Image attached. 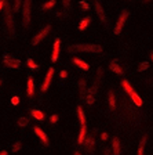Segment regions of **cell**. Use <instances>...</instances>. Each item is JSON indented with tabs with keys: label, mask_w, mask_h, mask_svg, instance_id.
Listing matches in <instances>:
<instances>
[{
	"label": "cell",
	"mask_w": 153,
	"mask_h": 155,
	"mask_svg": "<svg viewBox=\"0 0 153 155\" xmlns=\"http://www.w3.org/2000/svg\"><path fill=\"white\" fill-rule=\"evenodd\" d=\"M59 76H61V79H66V78H68V72L65 71V69H64V71H61L59 72Z\"/></svg>",
	"instance_id": "obj_36"
},
{
	"label": "cell",
	"mask_w": 153,
	"mask_h": 155,
	"mask_svg": "<svg viewBox=\"0 0 153 155\" xmlns=\"http://www.w3.org/2000/svg\"><path fill=\"white\" fill-rule=\"evenodd\" d=\"M148 68H149V62L142 61V62H139V65L137 67V72H144V71H146Z\"/></svg>",
	"instance_id": "obj_25"
},
{
	"label": "cell",
	"mask_w": 153,
	"mask_h": 155,
	"mask_svg": "<svg viewBox=\"0 0 153 155\" xmlns=\"http://www.w3.org/2000/svg\"><path fill=\"white\" fill-rule=\"evenodd\" d=\"M152 0H142V3H150Z\"/></svg>",
	"instance_id": "obj_41"
},
{
	"label": "cell",
	"mask_w": 153,
	"mask_h": 155,
	"mask_svg": "<svg viewBox=\"0 0 153 155\" xmlns=\"http://www.w3.org/2000/svg\"><path fill=\"white\" fill-rule=\"evenodd\" d=\"M86 103H87V105L88 107H91L94 103H95V96L94 94H87V97H86Z\"/></svg>",
	"instance_id": "obj_28"
},
{
	"label": "cell",
	"mask_w": 153,
	"mask_h": 155,
	"mask_svg": "<svg viewBox=\"0 0 153 155\" xmlns=\"http://www.w3.org/2000/svg\"><path fill=\"white\" fill-rule=\"evenodd\" d=\"M70 4H72V0H62V6L66 10V13H69L68 10H70Z\"/></svg>",
	"instance_id": "obj_32"
},
{
	"label": "cell",
	"mask_w": 153,
	"mask_h": 155,
	"mask_svg": "<svg viewBox=\"0 0 153 155\" xmlns=\"http://www.w3.org/2000/svg\"><path fill=\"white\" fill-rule=\"evenodd\" d=\"M87 136V125H81V129H80L79 137H77V144H83L84 139Z\"/></svg>",
	"instance_id": "obj_19"
},
{
	"label": "cell",
	"mask_w": 153,
	"mask_h": 155,
	"mask_svg": "<svg viewBox=\"0 0 153 155\" xmlns=\"http://www.w3.org/2000/svg\"><path fill=\"white\" fill-rule=\"evenodd\" d=\"M58 119H59V116H58L57 114H54V115H51V116H50V122H51V123H57V122H58Z\"/></svg>",
	"instance_id": "obj_34"
},
{
	"label": "cell",
	"mask_w": 153,
	"mask_h": 155,
	"mask_svg": "<svg viewBox=\"0 0 153 155\" xmlns=\"http://www.w3.org/2000/svg\"><path fill=\"white\" fill-rule=\"evenodd\" d=\"M121 86H123V89H124L126 93L131 97V100H132V103H134L135 105H137V107H142V100H141V97L135 93V90L132 89V86L130 84V82L124 79V81H121Z\"/></svg>",
	"instance_id": "obj_3"
},
{
	"label": "cell",
	"mask_w": 153,
	"mask_h": 155,
	"mask_svg": "<svg viewBox=\"0 0 153 155\" xmlns=\"http://www.w3.org/2000/svg\"><path fill=\"white\" fill-rule=\"evenodd\" d=\"M54 6H55V0H48V2H46V3L42 6V10L43 11H46V10L53 8Z\"/></svg>",
	"instance_id": "obj_27"
},
{
	"label": "cell",
	"mask_w": 153,
	"mask_h": 155,
	"mask_svg": "<svg viewBox=\"0 0 153 155\" xmlns=\"http://www.w3.org/2000/svg\"><path fill=\"white\" fill-rule=\"evenodd\" d=\"M77 87H79V93L80 97H84L87 93V83H86V79H80L77 82Z\"/></svg>",
	"instance_id": "obj_16"
},
{
	"label": "cell",
	"mask_w": 153,
	"mask_h": 155,
	"mask_svg": "<svg viewBox=\"0 0 153 155\" xmlns=\"http://www.w3.org/2000/svg\"><path fill=\"white\" fill-rule=\"evenodd\" d=\"M104 47L101 45L95 43H76V45L68 46V53L75 54V53H102Z\"/></svg>",
	"instance_id": "obj_1"
},
{
	"label": "cell",
	"mask_w": 153,
	"mask_h": 155,
	"mask_svg": "<svg viewBox=\"0 0 153 155\" xmlns=\"http://www.w3.org/2000/svg\"><path fill=\"white\" fill-rule=\"evenodd\" d=\"M21 148H22V143L21 141H17L13 144V152H18L21 151Z\"/></svg>",
	"instance_id": "obj_30"
},
{
	"label": "cell",
	"mask_w": 153,
	"mask_h": 155,
	"mask_svg": "<svg viewBox=\"0 0 153 155\" xmlns=\"http://www.w3.org/2000/svg\"><path fill=\"white\" fill-rule=\"evenodd\" d=\"M112 152L113 155H120L121 154V145H120V140L117 137L112 140Z\"/></svg>",
	"instance_id": "obj_15"
},
{
	"label": "cell",
	"mask_w": 153,
	"mask_h": 155,
	"mask_svg": "<svg viewBox=\"0 0 153 155\" xmlns=\"http://www.w3.org/2000/svg\"><path fill=\"white\" fill-rule=\"evenodd\" d=\"M33 132L36 133V136H37L39 139L42 140V143L46 145V147H48V145H50V140H48L47 134L44 133V130H42L39 126H35V127H33Z\"/></svg>",
	"instance_id": "obj_12"
},
{
	"label": "cell",
	"mask_w": 153,
	"mask_h": 155,
	"mask_svg": "<svg viewBox=\"0 0 153 155\" xmlns=\"http://www.w3.org/2000/svg\"><path fill=\"white\" fill-rule=\"evenodd\" d=\"M3 64L8 68L18 69V68H21V60H18V58H13L8 54H4L3 55Z\"/></svg>",
	"instance_id": "obj_7"
},
{
	"label": "cell",
	"mask_w": 153,
	"mask_h": 155,
	"mask_svg": "<svg viewBox=\"0 0 153 155\" xmlns=\"http://www.w3.org/2000/svg\"><path fill=\"white\" fill-rule=\"evenodd\" d=\"M4 4H6V0H0V11H2V10H3Z\"/></svg>",
	"instance_id": "obj_38"
},
{
	"label": "cell",
	"mask_w": 153,
	"mask_h": 155,
	"mask_svg": "<svg viewBox=\"0 0 153 155\" xmlns=\"http://www.w3.org/2000/svg\"><path fill=\"white\" fill-rule=\"evenodd\" d=\"M83 145L88 154H93L94 148H95V137H94V134H87L83 141Z\"/></svg>",
	"instance_id": "obj_8"
},
{
	"label": "cell",
	"mask_w": 153,
	"mask_h": 155,
	"mask_svg": "<svg viewBox=\"0 0 153 155\" xmlns=\"http://www.w3.org/2000/svg\"><path fill=\"white\" fill-rule=\"evenodd\" d=\"M73 155H80V152L79 151H75V154Z\"/></svg>",
	"instance_id": "obj_42"
},
{
	"label": "cell",
	"mask_w": 153,
	"mask_h": 155,
	"mask_svg": "<svg viewBox=\"0 0 153 155\" xmlns=\"http://www.w3.org/2000/svg\"><path fill=\"white\" fill-rule=\"evenodd\" d=\"M21 6H22V0H13V8H14V13L19 11Z\"/></svg>",
	"instance_id": "obj_29"
},
{
	"label": "cell",
	"mask_w": 153,
	"mask_h": 155,
	"mask_svg": "<svg viewBox=\"0 0 153 155\" xmlns=\"http://www.w3.org/2000/svg\"><path fill=\"white\" fill-rule=\"evenodd\" d=\"M32 17V0H22V25L29 26Z\"/></svg>",
	"instance_id": "obj_4"
},
{
	"label": "cell",
	"mask_w": 153,
	"mask_h": 155,
	"mask_svg": "<svg viewBox=\"0 0 153 155\" xmlns=\"http://www.w3.org/2000/svg\"><path fill=\"white\" fill-rule=\"evenodd\" d=\"M80 6L83 7V10H86V11L90 10V4L87 3V2H84V0H80Z\"/></svg>",
	"instance_id": "obj_33"
},
{
	"label": "cell",
	"mask_w": 153,
	"mask_h": 155,
	"mask_svg": "<svg viewBox=\"0 0 153 155\" xmlns=\"http://www.w3.org/2000/svg\"><path fill=\"white\" fill-rule=\"evenodd\" d=\"M11 104H13V105H18L19 104V97H13V98H11Z\"/></svg>",
	"instance_id": "obj_35"
},
{
	"label": "cell",
	"mask_w": 153,
	"mask_h": 155,
	"mask_svg": "<svg viewBox=\"0 0 153 155\" xmlns=\"http://www.w3.org/2000/svg\"><path fill=\"white\" fill-rule=\"evenodd\" d=\"M26 65H28L29 69H32V71H36V69H39V65L36 64L35 61H33L32 58H28L26 60Z\"/></svg>",
	"instance_id": "obj_24"
},
{
	"label": "cell",
	"mask_w": 153,
	"mask_h": 155,
	"mask_svg": "<svg viewBox=\"0 0 153 155\" xmlns=\"http://www.w3.org/2000/svg\"><path fill=\"white\" fill-rule=\"evenodd\" d=\"M4 21H6V28H7V32H8V36L11 39H14L17 36L15 22H14V17H13L11 7H10V4L7 3V2H6V4H4Z\"/></svg>",
	"instance_id": "obj_2"
},
{
	"label": "cell",
	"mask_w": 153,
	"mask_h": 155,
	"mask_svg": "<svg viewBox=\"0 0 153 155\" xmlns=\"http://www.w3.org/2000/svg\"><path fill=\"white\" fill-rule=\"evenodd\" d=\"M50 31H51V25H47V26H44L43 29H40V31H39V32L32 38V42H30L32 43V46H37L40 42H43V40L48 36Z\"/></svg>",
	"instance_id": "obj_5"
},
{
	"label": "cell",
	"mask_w": 153,
	"mask_h": 155,
	"mask_svg": "<svg viewBox=\"0 0 153 155\" xmlns=\"http://www.w3.org/2000/svg\"><path fill=\"white\" fill-rule=\"evenodd\" d=\"M0 155H8V152L7 151H0Z\"/></svg>",
	"instance_id": "obj_40"
},
{
	"label": "cell",
	"mask_w": 153,
	"mask_h": 155,
	"mask_svg": "<svg viewBox=\"0 0 153 155\" xmlns=\"http://www.w3.org/2000/svg\"><path fill=\"white\" fill-rule=\"evenodd\" d=\"M26 94H28V97H30V98L35 96V82H33L32 76H28V82H26Z\"/></svg>",
	"instance_id": "obj_13"
},
{
	"label": "cell",
	"mask_w": 153,
	"mask_h": 155,
	"mask_svg": "<svg viewBox=\"0 0 153 155\" xmlns=\"http://www.w3.org/2000/svg\"><path fill=\"white\" fill-rule=\"evenodd\" d=\"M150 60L153 61V53H150Z\"/></svg>",
	"instance_id": "obj_43"
},
{
	"label": "cell",
	"mask_w": 153,
	"mask_h": 155,
	"mask_svg": "<svg viewBox=\"0 0 153 155\" xmlns=\"http://www.w3.org/2000/svg\"><path fill=\"white\" fill-rule=\"evenodd\" d=\"M2 83H3V81H2V79H0V84H2Z\"/></svg>",
	"instance_id": "obj_44"
},
{
	"label": "cell",
	"mask_w": 153,
	"mask_h": 155,
	"mask_svg": "<svg viewBox=\"0 0 153 155\" xmlns=\"http://www.w3.org/2000/svg\"><path fill=\"white\" fill-rule=\"evenodd\" d=\"M101 139L102 140H108V134H106V133H102V134H101Z\"/></svg>",
	"instance_id": "obj_39"
},
{
	"label": "cell",
	"mask_w": 153,
	"mask_h": 155,
	"mask_svg": "<svg viewBox=\"0 0 153 155\" xmlns=\"http://www.w3.org/2000/svg\"><path fill=\"white\" fill-rule=\"evenodd\" d=\"M128 15H130V13H128L127 10H124V11L120 14V17H119V19H117V22H116L115 31H113V33H115V35H120V33H121V29L124 28V24L127 22Z\"/></svg>",
	"instance_id": "obj_6"
},
{
	"label": "cell",
	"mask_w": 153,
	"mask_h": 155,
	"mask_svg": "<svg viewBox=\"0 0 153 155\" xmlns=\"http://www.w3.org/2000/svg\"><path fill=\"white\" fill-rule=\"evenodd\" d=\"M73 64H76L77 67H79L80 69H83V71H88L90 69V65L87 64L86 61L80 60V58H73Z\"/></svg>",
	"instance_id": "obj_20"
},
{
	"label": "cell",
	"mask_w": 153,
	"mask_h": 155,
	"mask_svg": "<svg viewBox=\"0 0 153 155\" xmlns=\"http://www.w3.org/2000/svg\"><path fill=\"white\" fill-rule=\"evenodd\" d=\"M108 101H109V107L110 108H115L116 107V97L113 94V91H109L108 93Z\"/></svg>",
	"instance_id": "obj_23"
},
{
	"label": "cell",
	"mask_w": 153,
	"mask_h": 155,
	"mask_svg": "<svg viewBox=\"0 0 153 155\" xmlns=\"http://www.w3.org/2000/svg\"><path fill=\"white\" fill-rule=\"evenodd\" d=\"M109 69H110V71H113L115 74H117V75H123V74H124L123 68L119 65L117 60H113V61H110V64H109Z\"/></svg>",
	"instance_id": "obj_14"
},
{
	"label": "cell",
	"mask_w": 153,
	"mask_h": 155,
	"mask_svg": "<svg viewBox=\"0 0 153 155\" xmlns=\"http://www.w3.org/2000/svg\"><path fill=\"white\" fill-rule=\"evenodd\" d=\"M29 114H30L32 118H35V119H37V120H44V118H46L44 114L39 110H29Z\"/></svg>",
	"instance_id": "obj_18"
},
{
	"label": "cell",
	"mask_w": 153,
	"mask_h": 155,
	"mask_svg": "<svg viewBox=\"0 0 153 155\" xmlns=\"http://www.w3.org/2000/svg\"><path fill=\"white\" fill-rule=\"evenodd\" d=\"M104 154H105V155H113V152H112V150L105 148V150H104Z\"/></svg>",
	"instance_id": "obj_37"
},
{
	"label": "cell",
	"mask_w": 153,
	"mask_h": 155,
	"mask_svg": "<svg viewBox=\"0 0 153 155\" xmlns=\"http://www.w3.org/2000/svg\"><path fill=\"white\" fill-rule=\"evenodd\" d=\"M54 68L53 67H50L47 69V74H46V76H44V81H43V84H42V91L44 93V91H47L48 90V87H50V84H51V81H53V76H54Z\"/></svg>",
	"instance_id": "obj_10"
},
{
	"label": "cell",
	"mask_w": 153,
	"mask_h": 155,
	"mask_svg": "<svg viewBox=\"0 0 153 155\" xmlns=\"http://www.w3.org/2000/svg\"><path fill=\"white\" fill-rule=\"evenodd\" d=\"M102 75H104V69H102V67H99L98 69H97V79H95L97 83H99V81H101V78H102Z\"/></svg>",
	"instance_id": "obj_31"
},
{
	"label": "cell",
	"mask_w": 153,
	"mask_h": 155,
	"mask_svg": "<svg viewBox=\"0 0 153 155\" xmlns=\"http://www.w3.org/2000/svg\"><path fill=\"white\" fill-rule=\"evenodd\" d=\"M77 118H79V122H80V125H87V122H86V115H84V111H83V108L81 107H77Z\"/></svg>",
	"instance_id": "obj_21"
},
{
	"label": "cell",
	"mask_w": 153,
	"mask_h": 155,
	"mask_svg": "<svg viewBox=\"0 0 153 155\" xmlns=\"http://www.w3.org/2000/svg\"><path fill=\"white\" fill-rule=\"evenodd\" d=\"M18 126L19 127H26V126L29 125V119L28 118H25V116H21V118H18Z\"/></svg>",
	"instance_id": "obj_26"
},
{
	"label": "cell",
	"mask_w": 153,
	"mask_h": 155,
	"mask_svg": "<svg viewBox=\"0 0 153 155\" xmlns=\"http://www.w3.org/2000/svg\"><path fill=\"white\" fill-rule=\"evenodd\" d=\"M90 22H91V17H84L79 24V31H84V29H87V26H88Z\"/></svg>",
	"instance_id": "obj_22"
},
{
	"label": "cell",
	"mask_w": 153,
	"mask_h": 155,
	"mask_svg": "<svg viewBox=\"0 0 153 155\" xmlns=\"http://www.w3.org/2000/svg\"><path fill=\"white\" fill-rule=\"evenodd\" d=\"M94 7H95V13L97 15H98L99 21H101L102 24H108V18H106V14H105V10H104V7H102V4L99 3L98 0H95L94 2Z\"/></svg>",
	"instance_id": "obj_9"
},
{
	"label": "cell",
	"mask_w": 153,
	"mask_h": 155,
	"mask_svg": "<svg viewBox=\"0 0 153 155\" xmlns=\"http://www.w3.org/2000/svg\"><path fill=\"white\" fill-rule=\"evenodd\" d=\"M59 51H61V39L57 38L54 40V47H53V54H51V61L57 62L59 58Z\"/></svg>",
	"instance_id": "obj_11"
},
{
	"label": "cell",
	"mask_w": 153,
	"mask_h": 155,
	"mask_svg": "<svg viewBox=\"0 0 153 155\" xmlns=\"http://www.w3.org/2000/svg\"><path fill=\"white\" fill-rule=\"evenodd\" d=\"M148 141V134H145L139 141V145H138V152L137 155H145V144Z\"/></svg>",
	"instance_id": "obj_17"
}]
</instances>
